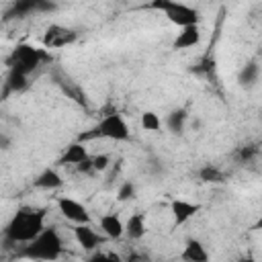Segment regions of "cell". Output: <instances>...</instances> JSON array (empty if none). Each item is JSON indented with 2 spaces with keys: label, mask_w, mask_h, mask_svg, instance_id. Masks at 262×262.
I'll return each instance as SVG.
<instances>
[{
  "label": "cell",
  "mask_w": 262,
  "mask_h": 262,
  "mask_svg": "<svg viewBox=\"0 0 262 262\" xmlns=\"http://www.w3.org/2000/svg\"><path fill=\"white\" fill-rule=\"evenodd\" d=\"M47 227V211L31 205H23L14 211L10 221L4 227L6 242L14 246H27L39 237Z\"/></svg>",
  "instance_id": "1"
},
{
  "label": "cell",
  "mask_w": 262,
  "mask_h": 262,
  "mask_svg": "<svg viewBox=\"0 0 262 262\" xmlns=\"http://www.w3.org/2000/svg\"><path fill=\"white\" fill-rule=\"evenodd\" d=\"M63 252H66V239L61 231L53 225H47L39 237L23 246L20 256L33 262H57L63 256Z\"/></svg>",
  "instance_id": "2"
},
{
  "label": "cell",
  "mask_w": 262,
  "mask_h": 262,
  "mask_svg": "<svg viewBox=\"0 0 262 262\" xmlns=\"http://www.w3.org/2000/svg\"><path fill=\"white\" fill-rule=\"evenodd\" d=\"M149 8L154 10H160L172 25H176L178 29H184V27H192V25H199L201 23V12L188 4H182V2H172V0H156L149 4Z\"/></svg>",
  "instance_id": "3"
},
{
  "label": "cell",
  "mask_w": 262,
  "mask_h": 262,
  "mask_svg": "<svg viewBox=\"0 0 262 262\" xmlns=\"http://www.w3.org/2000/svg\"><path fill=\"white\" fill-rule=\"evenodd\" d=\"M45 59H47V53H45L43 49L31 45V43H18V45L12 49V55H10V70L29 76V74L35 72Z\"/></svg>",
  "instance_id": "4"
},
{
  "label": "cell",
  "mask_w": 262,
  "mask_h": 262,
  "mask_svg": "<svg viewBox=\"0 0 262 262\" xmlns=\"http://www.w3.org/2000/svg\"><path fill=\"white\" fill-rule=\"evenodd\" d=\"M92 131H94V137H102V139H108V141H129L131 139L129 123L119 113L104 115Z\"/></svg>",
  "instance_id": "5"
},
{
  "label": "cell",
  "mask_w": 262,
  "mask_h": 262,
  "mask_svg": "<svg viewBox=\"0 0 262 262\" xmlns=\"http://www.w3.org/2000/svg\"><path fill=\"white\" fill-rule=\"evenodd\" d=\"M55 207H57V213L72 225H88V223H92L90 209L82 201H78V199H74L70 194H59L55 199Z\"/></svg>",
  "instance_id": "6"
},
{
  "label": "cell",
  "mask_w": 262,
  "mask_h": 262,
  "mask_svg": "<svg viewBox=\"0 0 262 262\" xmlns=\"http://www.w3.org/2000/svg\"><path fill=\"white\" fill-rule=\"evenodd\" d=\"M72 237H74L76 246L82 252H86V254H92V252L102 250V246L106 242V237L92 223H88V225H74L72 227Z\"/></svg>",
  "instance_id": "7"
},
{
  "label": "cell",
  "mask_w": 262,
  "mask_h": 262,
  "mask_svg": "<svg viewBox=\"0 0 262 262\" xmlns=\"http://www.w3.org/2000/svg\"><path fill=\"white\" fill-rule=\"evenodd\" d=\"M78 39L76 31L61 27V25H49V29L43 35V47L45 49H61L66 45H72Z\"/></svg>",
  "instance_id": "8"
},
{
  "label": "cell",
  "mask_w": 262,
  "mask_h": 262,
  "mask_svg": "<svg viewBox=\"0 0 262 262\" xmlns=\"http://www.w3.org/2000/svg\"><path fill=\"white\" fill-rule=\"evenodd\" d=\"M96 227L108 242H119L125 237V221L117 213H102L96 219Z\"/></svg>",
  "instance_id": "9"
},
{
  "label": "cell",
  "mask_w": 262,
  "mask_h": 262,
  "mask_svg": "<svg viewBox=\"0 0 262 262\" xmlns=\"http://www.w3.org/2000/svg\"><path fill=\"white\" fill-rule=\"evenodd\" d=\"M201 211V205L199 203H192L188 199H172L170 201V215L174 219V225H184L186 221H190L196 213Z\"/></svg>",
  "instance_id": "10"
},
{
  "label": "cell",
  "mask_w": 262,
  "mask_h": 262,
  "mask_svg": "<svg viewBox=\"0 0 262 262\" xmlns=\"http://www.w3.org/2000/svg\"><path fill=\"white\" fill-rule=\"evenodd\" d=\"M90 158H92V156H90L86 143H84V141H74V143H70V145L61 151L59 164H61V166H76V168H78V166L86 164Z\"/></svg>",
  "instance_id": "11"
},
{
  "label": "cell",
  "mask_w": 262,
  "mask_h": 262,
  "mask_svg": "<svg viewBox=\"0 0 262 262\" xmlns=\"http://www.w3.org/2000/svg\"><path fill=\"white\" fill-rule=\"evenodd\" d=\"M203 33H201V25H192V27H184L178 29L174 41H172V49L180 51V49H192L201 43Z\"/></svg>",
  "instance_id": "12"
},
{
  "label": "cell",
  "mask_w": 262,
  "mask_h": 262,
  "mask_svg": "<svg viewBox=\"0 0 262 262\" xmlns=\"http://www.w3.org/2000/svg\"><path fill=\"white\" fill-rule=\"evenodd\" d=\"M145 233H147V217H145V213H141V211L131 213L127 217V221H125V237L131 239V242H139V239L145 237Z\"/></svg>",
  "instance_id": "13"
},
{
  "label": "cell",
  "mask_w": 262,
  "mask_h": 262,
  "mask_svg": "<svg viewBox=\"0 0 262 262\" xmlns=\"http://www.w3.org/2000/svg\"><path fill=\"white\" fill-rule=\"evenodd\" d=\"M180 258H182L184 262H209L211 254H209L207 246H205L201 239L190 237V239L184 242V248H182V252H180Z\"/></svg>",
  "instance_id": "14"
},
{
  "label": "cell",
  "mask_w": 262,
  "mask_h": 262,
  "mask_svg": "<svg viewBox=\"0 0 262 262\" xmlns=\"http://www.w3.org/2000/svg\"><path fill=\"white\" fill-rule=\"evenodd\" d=\"M33 186L39 188V190H57L63 186V176L59 174L57 168H45L35 180H33Z\"/></svg>",
  "instance_id": "15"
},
{
  "label": "cell",
  "mask_w": 262,
  "mask_h": 262,
  "mask_svg": "<svg viewBox=\"0 0 262 262\" xmlns=\"http://www.w3.org/2000/svg\"><path fill=\"white\" fill-rule=\"evenodd\" d=\"M139 125H141V129L147 131V133H158V131L162 129L164 121H162V117H160L156 111H143L141 117H139Z\"/></svg>",
  "instance_id": "16"
},
{
  "label": "cell",
  "mask_w": 262,
  "mask_h": 262,
  "mask_svg": "<svg viewBox=\"0 0 262 262\" xmlns=\"http://www.w3.org/2000/svg\"><path fill=\"white\" fill-rule=\"evenodd\" d=\"M186 121H188V113H186L184 108H176V111H172V113L166 117V127H168L172 133H182Z\"/></svg>",
  "instance_id": "17"
},
{
  "label": "cell",
  "mask_w": 262,
  "mask_h": 262,
  "mask_svg": "<svg viewBox=\"0 0 262 262\" xmlns=\"http://www.w3.org/2000/svg\"><path fill=\"white\" fill-rule=\"evenodd\" d=\"M258 78H260V68H258V63H254V61L246 63V66L239 70V74H237V80H239L244 86H254V84L258 82Z\"/></svg>",
  "instance_id": "18"
},
{
  "label": "cell",
  "mask_w": 262,
  "mask_h": 262,
  "mask_svg": "<svg viewBox=\"0 0 262 262\" xmlns=\"http://www.w3.org/2000/svg\"><path fill=\"white\" fill-rule=\"evenodd\" d=\"M199 178H201L203 182H221V180H223V174H221V170L215 168L213 164H207V166H203V168L199 170Z\"/></svg>",
  "instance_id": "19"
},
{
  "label": "cell",
  "mask_w": 262,
  "mask_h": 262,
  "mask_svg": "<svg viewBox=\"0 0 262 262\" xmlns=\"http://www.w3.org/2000/svg\"><path fill=\"white\" fill-rule=\"evenodd\" d=\"M27 78H29V76H25V74H20V72H14V70H10V72H8V78H6V88H10V90L18 92V90H23V88L27 86Z\"/></svg>",
  "instance_id": "20"
},
{
  "label": "cell",
  "mask_w": 262,
  "mask_h": 262,
  "mask_svg": "<svg viewBox=\"0 0 262 262\" xmlns=\"http://www.w3.org/2000/svg\"><path fill=\"white\" fill-rule=\"evenodd\" d=\"M86 262H123V258L115 252H108V250H98V252H92L88 254Z\"/></svg>",
  "instance_id": "21"
},
{
  "label": "cell",
  "mask_w": 262,
  "mask_h": 262,
  "mask_svg": "<svg viewBox=\"0 0 262 262\" xmlns=\"http://www.w3.org/2000/svg\"><path fill=\"white\" fill-rule=\"evenodd\" d=\"M135 192H137L135 184H133L131 180H125V182H121V186L117 188V201H121V203L131 201V199L135 196Z\"/></svg>",
  "instance_id": "22"
},
{
  "label": "cell",
  "mask_w": 262,
  "mask_h": 262,
  "mask_svg": "<svg viewBox=\"0 0 262 262\" xmlns=\"http://www.w3.org/2000/svg\"><path fill=\"white\" fill-rule=\"evenodd\" d=\"M90 164H92V172H104L111 166V156L108 154H96L90 158Z\"/></svg>",
  "instance_id": "23"
},
{
  "label": "cell",
  "mask_w": 262,
  "mask_h": 262,
  "mask_svg": "<svg viewBox=\"0 0 262 262\" xmlns=\"http://www.w3.org/2000/svg\"><path fill=\"white\" fill-rule=\"evenodd\" d=\"M256 156V149L250 145V147H244L242 151H239V160H244V162H248L250 158H254Z\"/></svg>",
  "instance_id": "24"
},
{
  "label": "cell",
  "mask_w": 262,
  "mask_h": 262,
  "mask_svg": "<svg viewBox=\"0 0 262 262\" xmlns=\"http://www.w3.org/2000/svg\"><path fill=\"white\" fill-rule=\"evenodd\" d=\"M129 262H151V260L143 258V256H133V258H129Z\"/></svg>",
  "instance_id": "25"
},
{
  "label": "cell",
  "mask_w": 262,
  "mask_h": 262,
  "mask_svg": "<svg viewBox=\"0 0 262 262\" xmlns=\"http://www.w3.org/2000/svg\"><path fill=\"white\" fill-rule=\"evenodd\" d=\"M254 229H258V231H262V213H260V217H258V221L254 223Z\"/></svg>",
  "instance_id": "26"
},
{
  "label": "cell",
  "mask_w": 262,
  "mask_h": 262,
  "mask_svg": "<svg viewBox=\"0 0 262 262\" xmlns=\"http://www.w3.org/2000/svg\"><path fill=\"white\" fill-rule=\"evenodd\" d=\"M239 262H260V260H254V258H242Z\"/></svg>",
  "instance_id": "27"
},
{
  "label": "cell",
  "mask_w": 262,
  "mask_h": 262,
  "mask_svg": "<svg viewBox=\"0 0 262 262\" xmlns=\"http://www.w3.org/2000/svg\"><path fill=\"white\" fill-rule=\"evenodd\" d=\"M18 262H33V260H27V258H20Z\"/></svg>",
  "instance_id": "28"
},
{
  "label": "cell",
  "mask_w": 262,
  "mask_h": 262,
  "mask_svg": "<svg viewBox=\"0 0 262 262\" xmlns=\"http://www.w3.org/2000/svg\"><path fill=\"white\" fill-rule=\"evenodd\" d=\"M182 262H184V260H182Z\"/></svg>",
  "instance_id": "29"
}]
</instances>
